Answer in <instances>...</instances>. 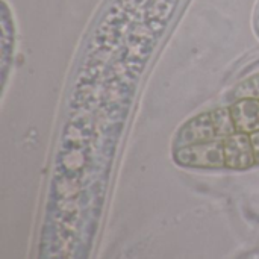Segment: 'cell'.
<instances>
[{
  "instance_id": "obj_1",
  "label": "cell",
  "mask_w": 259,
  "mask_h": 259,
  "mask_svg": "<svg viewBox=\"0 0 259 259\" xmlns=\"http://www.w3.org/2000/svg\"><path fill=\"white\" fill-rule=\"evenodd\" d=\"M175 161L188 168L219 170L225 167V147L222 140H212L193 146L178 147L173 152Z\"/></svg>"
},
{
  "instance_id": "obj_2",
  "label": "cell",
  "mask_w": 259,
  "mask_h": 259,
  "mask_svg": "<svg viewBox=\"0 0 259 259\" xmlns=\"http://www.w3.org/2000/svg\"><path fill=\"white\" fill-rule=\"evenodd\" d=\"M225 167L229 170H247L256 165L249 134L235 132L223 140Z\"/></svg>"
},
{
  "instance_id": "obj_3",
  "label": "cell",
  "mask_w": 259,
  "mask_h": 259,
  "mask_svg": "<svg viewBox=\"0 0 259 259\" xmlns=\"http://www.w3.org/2000/svg\"><path fill=\"white\" fill-rule=\"evenodd\" d=\"M212 140H217V135H215V129L211 120V114L202 112L193 117L191 120H188L179 129V134L175 140V149L193 146L199 143H206Z\"/></svg>"
},
{
  "instance_id": "obj_4",
  "label": "cell",
  "mask_w": 259,
  "mask_h": 259,
  "mask_svg": "<svg viewBox=\"0 0 259 259\" xmlns=\"http://www.w3.org/2000/svg\"><path fill=\"white\" fill-rule=\"evenodd\" d=\"M229 108L237 132L250 135L259 131V100H237Z\"/></svg>"
},
{
  "instance_id": "obj_5",
  "label": "cell",
  "mask_w": 259,
  "mask_h": 259,
  "mask_svg": "<svg viewBox=\"0 0 259 259\" xmlns=\"http://www.w3.org/2000/svg\"><path fill=\"white\" fill-rule=\"evenodd\" d=\"M211 114V120L215 129V135L217 140H226L228 137H231L232 134L237 132L232 114H231V108H219L209 112Z\"/></svg>"
},
{
  "instance_id": "obj_6",
  "label": "cell",
  "mask_w": 259,
  "mask_h": 259,
  "mask_svg": "<svg viewBox=\"0 0 259 259\" xmlns=\"http://www.w3.org/2000/svg\"><path fill=\"white\" fill-rule=\"evenodd\" d=\"M232 100H259V73L237 85L232 93Z\"/></svg>"
},
{
  "instance_id": "obj_7",
  "label": "cell",
  "mask_w": 259,
  "mask_h": 259,
  "mask_svg": "<svg viewBox=\"0 0 259 259\" xmlns=\"http://www.w3.org/2000/svg\"><path fill=\"white\" fill-rule=\"evenodd\" d=\"M250 141H252V149H253V155H255V162L259 165V131L250 134Z\"/></svg>"
}]
</instances>
